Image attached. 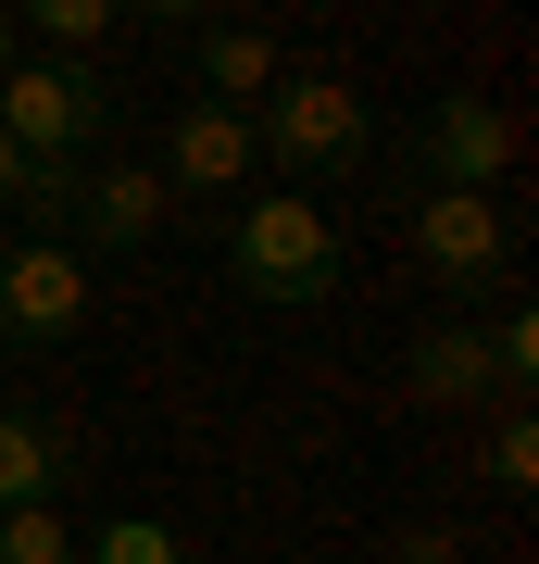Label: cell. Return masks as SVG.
<instances>
[{
    "label": "cell",
    "instance_id": "6da1fadb",
    "mask_svg": "<svg viewBox=\"0 0 539 564\" xmlns=\"http://www.w3.org/2000/svg\"><path fill=\"white\" fill-rule=\"evenodd\" d=\"M226 276H239L251 302H277V314H314V302L352 289V251H339V226L289 188V202H239V226H226Z\"/></svg>",
    "mask_w": 539,
    "mask_h": 564
},
{
    "label": "cell",
    "instance_id": "7a4b0ae2",
    "mask_svg": "<svg viewBox=\"0 0 539 564\" xmlns=\"http://www.w3.org/2000/svg\"><path fill=\"white\" fill-rule=\"evenodd\" d=\"M251 151L289 163L301 188H339L377 163V101H364L352 76H277V101L251 113Z\"/></svg>",
    "mask_w": 539,
    "mask_h": 564
},
{
    "label": "cell",
    "instance_id": "3957f363",
    "mask_svg": "<svg viewBox=\"0 0 539 564\" xmlns=\"http://www.w3.org/2000/svg\"><path fill=\"white\" fill-rule=\"evenodd\" d=\"M0 139H13L25 163H88L100 139H114V76H100V63L13 51V76H0Z\"/></svg>",
    "mask_w": 539,
    "mask_h": 564
},
{
    "label": "cell",
    "instance_id": "277c9868",
    "mask_svg": "<svg viewBox=\"0 0 539 564\" xmlns=\"http://www.w3.org/2000/svg\"><path fill=\"white\" fill-rule=\"evenodd\" d=\"M401 226H414V263L452 302H502L515 289V214L502 202H477V188H401Z\"/></svg>",
    "mask_w": 539,
    "mask_h": 564
},
{
    "label": "cell",
    "instance_id": "5b68a950",
    "mask_svg": "<svg viewBox=\"0 0 539 564\" xmlns=\"http://www.w3.org/2000/svg\"><path fill=\"white\" fill-rule=\"evenodd\" d=\"M502 176H515V113H502L489 88H440V101L414 113L401 188H477V202H502Z\"/></svg>",
    "mask_w": 539,
    "mask_h": 564
},
{
    "label": "cell",
    "instance_id": "8992f818",
    "mask_svg": "<svg viewBox=\"0 0 539 564\" xmlns=\"http://www.w3.org/2000/svg\"><path fill=\"white\" fill-rule=\"evenodd\" d=\"M88 326V263L63 239H13L0 263V351H63Z\"/></svg>",
    "mask_w": 539,
    "mask_h": 564
},
{
    "label": "cell",
    "instance_id": "52a82bcc",
    "mask_svg": "<svg viewBox=\"0 0 539 564\" xmlns=\"http://www.w3.org/2000/svg\"><path fill=\"white\" fill-rule=\"evenodd\" d=\"M251 113H214V101H176L163 113V202H226V188H251Z\"/></svg>",
    "mask_w": 539,
    "mask_h": 564
},
{
    "label": "cell",
    "instance_id": "ba28073f",
    "mask_svg": "<svg viewBox=\"0 0 539 564\" xmlns=\"http://www.w3.org/2000/svg\"><path fill=\"white\" fill-rule=\"evenodd\" d=\"M401 402H427V414L502 402V377H489V326H477V314H427L414 351H401Z\"/></svg>",
    "mask_w": 539,
    "mask_h": 564
},
{
    "label": "cell",
    "instance_id": "9c48e42d",
    "mask_svg": "<svg viewBox=\"0 0 539 564\" xmlns=\"http://www.w3.org/2000/svg\"><path fill=\"white\" fill-rule=\"evenodd\" d=\"M163 214H176V202H163V176H151V163H88V176H76V226H63V251H139V239H163Z\"/></svg>",
    "mask_w": 539,
    "mask_h": 564
},
{
    "label": "cell",
    "instance_id": "30bf717a",
    "mask_svg": "<svg viewBox=\"0 0 539 564\" xmlns=\"http://www.w3.org/2000/svg\"><path fill=\"white\" fill-rule=\"evenodd\" d=\"M76 426L39 414V402H0V514H25V502H51L63 514V489H76Z\"/></svg>",
    "mask_w": 539,
    "mask_h": 564
},
{
    "label": "cell",
    "instance_id": "8fae6325",
    "mask_svg": "<svg viewBox=\"0 0 539 564\" xmlns=\"http://www.w3.org/2000/svg\"><path fill=\"white\" fill-rule=\"evenodd\" d=\"M188 63H201L188 101H214V113H263V101H277V76H289V51L263 39V25H214V13L188 25Z\"/></svg>",
    "mask_w": 539,
    "mask_h": 564
},
{
    "label": "cell",
    "instance_id": "7c38bea8",
    "mask_svg": "<svg viewBox=\"0 0 539 564\" xmlns=\"http://www.w3.org/2000/svg\"><path fill=\"white\" fill-rule=\"evenodd\" d=\"M76 564H188V540L163 514H100L88 540H76Z\"/></svg>",
    "mask_w": 539,
    "mask_h": 564
},
{
    "label": "cell",
    "instance_id": "4fadbf2b",
    "mask_svg": "<svg viewBox=\"0 0 539 564\" xmlns=\"http://www.w3.org/2000/svg\"><path fill=\"white\" fill-rule=\"evenodd\" d=\"M489 377H502V414L539 389V314H527V302H502V314H489Z\"/></svg>",
    "mask_w": 539,
    "mask_h": 564
},
{
    "label": "cell",
    "instance_id": "5bb4252c",
    "mask_svg": "<svg viewBox=\"0 0 539 564\" xmlns=\"http://www.w3.org/2000/svg\"><path fill=\"white\" fill-rule=\"evenodd\" d=\"M0 564H76V514H51V502L0 514Z\"/></svg>",
    "mask_w": 539,
    "mask_h": 564
},
{
    "label": "cell",
    "instance_id": "9a60e30c",
    "mask_svg": "<svg viewBox=\"0 0 539 564\" xmlns=\"http://www.w3.org/2000/svg\"><path fill=\"white\" fill-rule=\"evenodd\" d=\"M489 489H502V502H527V489H539V426H527V402L489 426Z\"/></svg>",
    "mask_w": 539,
    "mask_h": 564
},
{
    "label": "cell",
    "instance_id": "2e32d148",
    "mask_svg": "<svg viewBox=\"0 0 539 564\" xmlns=\"http://www.w3.org/2000/svg\"><path fill=\"white\" fill-rule=\"evenodd\" d=\"M389 564H464V527H440V514L389 527Z\"/></svg>",
    "mask_w": 539,
    "mask_h": 564
},
{
    "label": "cell",
    "instance_id": "e0dca14e",
    "mask_svg": "<svg viewBox=\"0 0 539 564\" xmlns=\"http://www.w3.org/2000/svg\"><path fill=\"white\" fill-rule=\"evenodd\" d=\"M13 188H25V151L0 139V226H13Z\"/></svg>",
    "mask_w": 539,
    "mask_h": 564
},
{
    "label": "cell",
    "instance_id": "ac0fdd59",
    "mask_svg": "<svg viewBox=\"0 0 539 564\" xmlns=\"http://www.w3.org/2000/svg\"><path fill=\"white\" fill-rule=\"evenodd\" d=\"M13 51H25V39H13V0H0V76H13Z\"/></svg>",
    "mask_w": 539,
    "mask_h": 564
},
{
    "label": "cell",
    "instance_id": "d6986e66",
    "mask_svg": "<svg viewBox=\"0 0 539 564\" xmlns=\"http://www.w3.org/2000/svg\"><path fill=\"white\" fill-rule=\"evenodd\" d=\"M0 263H13V226H0Z\"/></svg>",
    "mask_w": 539,
    "mask_h": 564
},
{
    "label": "cell",
    "instance_id": "ffe728a7",
    "mask_svg": "<svg viewBox=\"0 0 539 564\" xmlns=\"http://www.w3.org/2000/svg\"><path fill=\"white\" fill-rule=\"evenodd\" d=\"M0 364H13V351H0Z\"/></svg>",
    "mask_w": 539,
    "mask_h": 564
}]
</instances>
